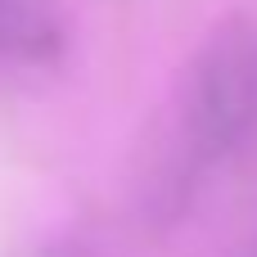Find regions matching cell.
<instances>
[{
  "label": "cell",
  "instance_id": "cell-1",
  "mask_svg": "<svg viewBox=\"0 0 257 257\" xmlns=\"http://www.w3.org/2000/svg\"><path fill=\"white\" fill-rule=\"evenodd\" d=\"M185 149L199 167L226 163L257 131V23L226 18L194 54L185 104Z\"/></svg>",
  "mask_w": 257,
  "mask_h": 257
},
{
  "label": "cell",
  "instance_id": "cell-2",
  "mask_svg": "<svg viewBox=\"0 0 257 257\" xmlns=\"http://www.w3.org/2000/svg\"><path fill=\"white\" fill-rule=\"evenodd\" d=\"M59 41L63 27L50 0H0V59L41 63L59 54Z\"/></svg>",
  "mask_w": 257,
  "mask_h": 257
}]
</instances>
